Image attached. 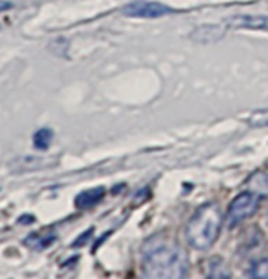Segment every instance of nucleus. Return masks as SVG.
I'll list each match as a JSON object with an SVG mask.
<instances>
[{"mask_svg": "<svg viewBox=\"0 0 268 279\" xmlns=\"http://www.w3.org/2000/svg\"><path fill=\"white\" fill-rule=\"evenodd\" d=\"M142 268L148 278H185L188 256L170 236L157 234L149 237L142 248Z\"/></svg>", "mask_w": 268, "mask_h": 279, "instance_id": "obj_1", "label": "nucleus"}, {"mask_svg": "<svg viewBox=\"0 0 268 279\" xmlns=\"http://www.w3.org/2000/svg\"><path fill=\"white\" fill-rule=\"evenodd\" d=\"M221 226H223V214L220 206L216 202L201 206L185 228L188 245L198 251L208 250L216 242Z\"/></svg>", "mask_w": 268, "mask_h": 279, "instance_id": "obj_2", "label": "nucleus"}, {"mask_svg": "<svg viewBox=\"0 0 268 279\" xmlns=\"http://www.w3.org/2000/svg\"><path fill=\"white\" fill-rule=\"evenodd\" d=\"M260 204V194L256 192H243L234 198L228 207L226 226L229 229H236L243 222H246L256 212Z\"/></svg>", "mask_w": 268, "mask_h": 279, "instance_id": "obj_3", "label": "nucleus"}, {"mask_svg": "<svg viewBox=\"0 0 268 279\" xmlns=\"http://www.w3.org/2000/svg\"><path fill=\"white\" fill-rule=\"evenodd\" d=\"M174 13V10L163 5L160 2H148V0H138L132 2L122 8V14L129 18H144V19H156Z\"/></svg>", "mask_w": 268, "mask_h": 279, "instance_id": "obj_4", "label": "nucleus"}, {"mask_svg": "<svg viewBox=\"0 0 268 279\" xmlns=\"http://www.w3.org/2000/svg\"><path fill=\"white\" fill-rule=\"evenodd\" d=\"M226 24L232 28H248V30H264L268 32V16H232L226 20Z\"/></svg>", "mask_w": 268, "mask_h": 279, "instance_id": "obj_5", "label": "nucleus"}, {"mask_svg": "<svg viewBox=\"0 0 268 279\" xmlns=\"http://www.w3.org/2000/svg\"><path fill=\"white\" fill-rule=\"evenodd\" d=\"M104 194H106V188L104 187H94V188H90L82 192L76 196V207L80 208V210H85V208H91L94 207L96 204H99L102 201Z\"/></svg>", "mask_w": 268, "mask_h": 279, "instance_id": "obj_6", "label": "nucleus"}, {"mask_svg": "<svg viewBox=\"0 0 268 279\" xmlns=\"http://www.w3.org/2000/svg\"><path fill=\"white\" fill-rule=\"evenodd\" d=\"M223 34H224V30L218 27V26H207V27H200L198 30H194L193 33V40L198 41V42H215L218 41L220 38H223Z\"/></svg>", "mask_w": 268, "mask_h": 279, "instance_id": "obj_7", "label": "nucleus"}, {"mask_svg": "<svg viewBox=\"0 0 268 279\" xmlns=\"http://www.w3.org/2000/svg\"><path fill=\"white\" fill-rule=\"evenodd\" d=\"M52 138H54V132L50 129H48V127H42V129H40L33 135V144L40 150H46L50 146Z\"/></svg>", "mask_w": 268, "mask_h": 279, "instance_id": "obj_8", "label": "nucleus"}, {"mask_svg": "<svg viewBox=\"0 0 268 279\" xmlns=\"http://www.w3.org/2000/svg\"><path fill=\"white\" fill-rule=\"evenodd\" d=\"M55 240H56V237H55L54 234H52V236H46V237H40L38 234H30V236L24 240V243H26V245H28V246H32V248L44 250V248L50 246Z\"/></svg>", "mask_w": 268, "mask_h": 279, "instance_id": "obj_9", "label": "nucleus"}, {"mask_svg": "<svg viewBox=\"0 0 268 279\" xmlns=\"http://www.w3.org/2000/svg\"><path fill=\"white\" fill-rule=\"evenodd\" d=\"M248 276L256 279H268V259H258L248 268Z\"/></svg>", "mask_w": 268, "mask_h": 279, "instance_id": "obj_10", "label": "nucleus"}, {"mask_svg": "<svg viewBox=\"0 0 268 279\" xmlns=\"http://www.w3.org/2000/svg\"><path fill=\"white\" fill-rule=\"evenodd\" d=\"M210 264L214 265L210 270H208V274L210 278H229L230 274L228 273V270L224 268L223 262H221V259H212Z\"/></svg>", "mask_w": 268, "mask_h": 279, "instance_id": "obj_11", "label": "nucleus"}, {"mask_svg": "<svg viewBox=\"0 0 268 279\" xmlns=\"http://www.w3.org/2000/svg\"><path fill=\"white\" fill-rule=\"evenodd\" d=\"M92 232H94V228H90L88 230L82 232V234L72 242V248H80V246L86 245V243L90 242V238H91V236H92Z\"/></svg>", "mask_w": 268, "mask_h": 279, "instance_id": "obj_12", "label": "nucleus"}, {"mask_svg": "<svg viewBox=\"0 0 268 279\" xmlns=\"http://www.w3.org/2000/svg\"><path fill=\"white\" fill-rule=\"evenodd\" d=\"M18 223H19V224H32V223H34V216H33V215H28V214H26V215L19 216Z\"/></svg>", "mask_w": 268, "mask_h": 279, "instance_id": "obj_13", "label": "nucleus"}, {"mask_svg": "<svg viewBox=\"0 0 268 279\" xmlns=\"http://www.w3.org/2000/svg\"><path fill=\"white\" fill-rule=\"evenodd\" d=\"M108 236H110V232H106V234H104V236H102V237H100V238H99V240H98L96 243H94V246H92V251H96V250H98V248H99V246L102 245V242L106 240V238H107Z\"/></svg>", "mask_w": 268, "mask_h": 279, "instance_id": "obj_14", "label": "nucleus"}, {"mask_svg": "<svg viewBox=\"0 0 268 279\" xmlns=\"http://www.w3.org/2000/svg\"><path fill=\"white\" fill-rule=\"evenodd\" d=\"M11 6V2H6V0H0V11H6V10H10Z\"/></svg>", "mask_w": 268, "mask_h": 279, "instance_id": "obj_15", "label": "nucleus"}]
</instances>
